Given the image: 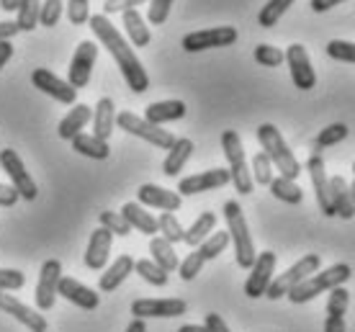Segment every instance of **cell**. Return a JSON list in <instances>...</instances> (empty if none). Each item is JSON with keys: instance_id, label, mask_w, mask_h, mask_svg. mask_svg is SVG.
<instances>
[{"instance_id": "cell-1", "label": "cell", "mask_w": 355, "mask_h": 332, "mask_svg": "<svg viewBox=\"0 0 355 332\" xmlns=\"http://www.w3.org/2000/svg\"><path fill=\"white\" fill-rule=\"evenodd\" d=\"M88 24H90V28H93V34H96L98 42L106 46L108 54L116 60L119 70H121V75H124L126 85H129L134 93L150 90V75H147V70L142 67L139 57L134 54L132 44H129V42L124 39V34L108 21V16L96 13V16H90Z\"/></svg>"}, {"instance_id": "cell-43", "label": "cell", "mask_w": 355, "mask_h": 332, "mask_svg": "<svg viewBox=\"0 0 355 332\" xmlns=\"http://www.w3.org/2000/svg\"><path fill=\"white\" fill-rule=\"evenodd\" d=\"M255 62L263 64V67H281L286 62V54L278 46L258 44L255 46Z\"/></svg>"}, {"instance_id": "cell-44", "label": "cell", "mask_w": 355, "mask_h": 332, "mask_svg": "<svg viewBox=\"0 0 355 332\" xmlns=\"http://www.w3.org/2000/svg\"><path fill=\"white\" fill-rule=\"evenodd\" d=\"M327 54L338 62L355 64V42H343V39H332L327 44Z\"/></svg>"}, {"instance_id": "cell-32", "label": "cell", "mask_w": 355, "mask_h": 332, "mask_svg": "<svg viewBox=\"0 0 355 332\" xmlns=\"http://www.w3.org/2000/svg\"><path fill=\"white\" fill-rule=\"evenodd\" d=\"M214 229H216V216H214L211 211H204V214L198 216L193 225L186 229V234H183V243H186L188 247H193V250H196V247L204 243V240L214 232Z\"/></svg>"}, {"instance_id": "cell-19", "label": "cell", "mask_w": 355, "mask_h": 332, "mask_svg": "<svg viewBox=\"0 0 355 332\" xmlns=\"http://www.w3.org/2000/svg\"><path fill=\"white\" fill-rule=\"evenodd\" d=\"M57 294H62V299H67L70 304L80 306L85 312H93L101 304V294L93 291L90 286H83L80 281L75 279H60V286H57Z\"/></svg>"}, {"instance_id": "cell-53", "label": "cell", "mask_w": 355, "mask_h": 332, "mask_svg": "<svg viewBox=\"0 0 355 332\" xmlns=\"http://www.w3.org/2000/svg\"><path fill=\"white\" fill-rule=\"evenodd\" d=\"M206 330L209 332H230V327H227V322H224L219 315H206Z\"/></svg>"}, {"instance_id": "cell-48", "label": "cell", "mask_w": 355, "mask_h": 332, "mask_svg": "<svg viewBox=\"0 0 355 332\" xmlns=\"http://www.w3.org/2000/svg\"><path fill=\"white\" fill-rule=\"evenodd\" d=\"M204 258H201V252L193 250L191 255H188L186 261L178 265V270H180V279L183 281H193L198 273H201V268H204Z\"/></svg>"}, {"instance_id": "cell-6", "label": "cell", "mask_w": 355, "mask_h": 332, "mask_svg": "<svg viewBox=\"0 0 355 332\" xmlns=\"http://www.w3.org/2000/svg\"><path fill=\"white\" fill-rule=\"evenodd\" d=\"M320 265H322V258L317 255V252H309V255L299 258V261L293 263V265L286 270V273H281V276H275V279L270 281V286H268L266 297L273 299V302H275V299L286 297V294H288L293 286H299L304 279L314 276V273L320 270Z\"/></svg>"}, {"instance_id": "cell-61", "label": "cell", "mask_w": 355, "mask_h": 332, "mask_svg": "<svg viewBox=\"0 0 355 332\" xmlns=\"http://www.w3.org/2000/svg\"><path fill=\"white\" fill-rule=\"evenodd\" d=\"M353 173H355V162H353Z\"/></svg>"}, {"instance_id": "cell-54", "label": "cell", "mask_w": 355, "mask_h": 332, "mask_svg": "<svg viewBox=\"0 0 355 332\" xmlns=\"http://www.w3.org/2000/svg\"><path fill=\"white\" fill-rule=\"evenodd\" d=\"M340 3H345V0H311L309 6H311V10H314V13H324V10L340 6Z\"/></svg>"}, {"instance_id": "cell-52", "label": "cell", "mask_w": 355, "mask_h": 332, "mask_svg": "<svg viewBox=\"0 0 355 332\" xmlns=\"http://www.w3.org/2000/svg\"><path fill=\"white\" fill-rule=\"evenodd\" d=\"M18 31H21V28H18L16 21H0V42H10Z\"/></svg>"}, {"instance_id": "cell-14", "label": "cell", "mask_w": 355, "mask_h": 332, "mask_svg": "<svg viewBox=\"0 0 355 332\" xmlns=\"http://www.w3.org/2000/svg\"><path fill=\"white\" fill-rule=\"evenodd\" d=\"M286 54V62H288V70H291V80L299 90H311L317 85V72L311 67L309 52L304 44H291Z\"/></svg>"}, {"instance_id": "cell-23", "label": "cell", "mask_w": 355, "mask_h": 332, "mask_svg": "<svg viewBox=\"0 0 355 332\" xmlns=\"http://www.w3.org/2000/svg\"><path fill=\"white\" fill-rule=\"evenodd\" d=\"M183 116H186V103L183 101H157V103H150L147 111H144V121H150L155 126L178 121Z\"/></svg>"}, {"instance_id": "cell-58", "label": "cell", "mask_w": 355, "mask_h": 332, "mask_svg": "<svg viewBox=\"0 0 355 332\" xmlns=\"http://www.w3.org/2000/svg\"><path fill=\"white\" fill-rule=\"evenodd\" d=\"M126 332H147V324H144V320H132V324L126 327Z\"/></svg>"}, {"instance_id": "cell-27", "label": "cell", "mask_w": 355, "mask_h": 332, "mask_svg": "<svg viewBox=\"0 0 355 332\" xmlns=\"http://www.w3.org/2000/svg\"><path fill=\"white\" fill-rule=\"evenodd\" d=\"M191 155H193V142L186 139V137L175 139V144L168 150V157L162 162V173L170 175V178H175L178 173L186 168V162L191 160Z\"/></svg>"}, {"instance_id": "cell-18", "label": "cell", "mask_w": 355, "mask_h": 332, "mask_svg": "<svg viewBox=\"0 0 355 332\" xmlns=\"http://www.w3.org/2000/svg\"><path fill=\"white\" fill-rule=\"evenodd\" d=\"M137 198L142 207L160 209V211H178L180 204H183V196L178 191H168L162 186H155V183H144L137 191Z\"/></svg>"}, {"instance_id": "cell-51", "label": "cell", "mask_w": 355, "mask_h": 332, "mask_svg": "<svg viewBox=\"0 0 355 332\" xmlns=\"http://www.w3.org/2000/svg\"><path fill=\"white\" fill-rule=\"evenodd\" d=\"M18 191L13 186H6V183H0V207H16L18 204Z\"/></svg>"}, {"instance_id": "cell-17", "label": "cell", "mask_w": 355, "mask_h": 332, "mask_svg": "<svg viewBox=\"0 0 355 332\" xmlns=\"http://www.w3.org/2000/svg\"><path fill=\"white\" fill-rule=\"evenodd\" d=\"M306 171L311 175V186H314V196H317V204H320L322 214L335 216V209H332V198H329V178L327 171H324V160H322L320 152H314L306 160Z\"/></svg>"}, {"instance_id": "cell-39", "label": "cell", "mask_w": 355, "mask_h": 332, "mask_svg": "<svg viewBox=\"0 0 355 332\" xmlns=\"http://www.w3.org/2000/svg\"><path fill=\"white\" fill-rule=\"evenodd\" d=\"M345 137H347V126L345 124H329V126H324V129H322L320 134H317V139H314V150L320 152V150L335 147V144H340Z\"/></svg>"}, {"instance_id": "cell-29", "label": "cell", "mask_w": 355, "mask_h": 332, "mask_svg": "<svg viewBox=\"0 0 355 332\" xmlns=\"http://www.w3.org/2000/svg\"><path fill=\"white\" fill-rule=\"evenodd\" d=\"M124 31L129 36L132 46H147L152 42L150 26L144 24L139 10H124Z\"/></svg>"}, {"instance_id": "cell-21", "label": "cell", "mask_w": 355, "mask_h": 332, "mask_svg": "<svg viewBox=\"0 0 355 332\" xmlns=\"http://www.w3.org/2000/svg\"><path fill=\"white\" fill-rule=\"evenodd\" d=\"M0 312L10 315L13 320L28 327L31 332H46V320L42 315H36L31 306L21 304L18 299H13L10 294H0Z\"/></svg>"}, {"instance_id": "cell-41", "label": "cell", "mask_w": 355, "mask_h": 332, "mask_svg": "<svg viewBox=\"0 0 355 332\" xmlns=\"http://www.w3.org/2000/svg\"><path fill=\"white\" fill-rule=\"evenodd\" d=\"M101 227L103 229H108L111 234H119V237H126V234H132V227H129V222H126L124 216H121V211H101Z\"/></svg>"}, {"instance_id": "cell-46", "label": "cell", "mask_w": 355, "mask_h": 332, "mask_svg": "<svg viewBox=\"0 0 355 332\" xmlns=\"http://www.w3.org/2000/svg\"><path fill=\"white\" fill-rule=\"evenodd\" d=\"M67 18L72 26H83L90 21V0H67Z\"/></svg>"}, {"instance_id": "cell-12", "label": "cell", "mask_w": 355, "mask_h": 332, "mask_svg": "<svg viewBox=\"0 0 355 332\" xmlns=\"http://www.w3.org/2000/svg\"><path fill=\"white\" fill-rule=\"evenodd\" d=\"M275 252L266 250L260 252L255 263H252V268H250V276L245 281V294L250 299H260L266 297L268 286H270V281H273V273H275Z\"/></svg>"}, {"instance_id": "cell-11", "label": "cell", "mask_w": 355, "mask_h": 332, "mask_svg": "<svg viewBox=\"0 0 355 332\" xmlns=\"http://www.w3.org/2000/svg\"><path fill=\"white\" fill-rule=\"evenodd\" d=\"M98 60V44L96 42H80L75 54H72V62H70V70H67V82H70L75 90L85 88L90 82V75H93V64Z\"/></svg>"}, {"instance_id": "cell-10", "label": "cell", "mask_w": 355, "mask_h": 332, "mask_svg": "<svg viewBox=\"0 0 355 332\" xmlns=\"http://www.w3.org/2000/svg\"><path fill=\"white\" fill-rule=\"evenodd\" d=\"M188 304L183 299H137L132 304L134 320H173L186 315Z\"/></svg>"}, {"instance_id": "cell-13", "label": "cell", "mask_w": 355, "mask_h": 332, "mask_svg": "<svg viewBox=\"0 0 355 332\" xmlns=\"http://www.w3.org/2000/svg\"><path fill=\"white\" fill-rule=\"evenodd\" d=\"M60 279H62V263L57 258H49V261L42 265L39 270V283H36V306L39 309H52L54 302H57V286H60Z\"/></svg>"}, {"instance_id": "cell-47", "label": "cell", "mask_w": 355, "mask_h": 332, "mask_svg": "<svg viewBox=\"0 0 355 332\" xmlns=\"http://www.w3.org/2000/svg\"><path fill=\"white\" fill-rule=\"evenodd\" d=\"M175 0H150V10H147V21L152 26H162L170 16V8H173Z\"/></svg>"}, {"instance_id": "cell-5", "label": "cell", "mask_w": 355, "mask_h": 332, "mask_svg": "<svg viewBox=\"0 0 355 332\" xmlns=\"http://www.w3.org/2000/svg\"><path fill=\"white\" fill-rule=\"evenodd\" d=\"M222 152L227 157V171H230V178L234 183V191L240 196H248L252 193V175L248 171V160H245V147H242V139L234 129H227L222 134Z\"/></svg>"}, {"instance_id": "cell-37", "label": "cell", "mask_w": 355, "mask_h": 332, "mask_svg": "<svg viewBox=\"0 0 355 332\" xmlns=\"http://www.w3.org/2000/svg\"><path fill=\"white\" fill-rule=\"evenodd\" d=\"M134 273H139L142 276V281H147L150 286H168V273L157 265V263L152 261H134Z\"/></svg>"}, {"instance_id": "cell-28", "label": "cell", "mask_w": 355, "mask_h": 332, "mask_svg": "<svg viewBox=\"0 0 355 332\" xmlns=\"http://www.w3.org/2000/svg\"><path fill=\"white\" fill-rule=\"evenodd\" d=\"M121 216H124L126 222H129V227L137 229V232L150 234V237H155V234L160 232V229H157V219H155L150 211H144L142 204H124Z\"/></svg>"}, {"instance_id": "cell-33", "label": "cell", "mask_w": 355, "mask_h": 332, "mask_svg": "<svg viewBox=\"0 0 355 332\" xmlns=\"http://www.w3.org/2000/svg\"><path fill=\"white\" fill-rule=\"evenodd\" d=\"M270 193H273L278 201H284V204H291V207H296V204H302L304 198V191L296 186V180H288L284 178V175H278V178L270 180Z\"/></svg>"}, {"instance_id": "cell-36", "label": "cell", "mask_w": 355, "mask_h": 332, "mask_svg": "<svg viewBox=\"0 0 355 332\" xmlns=\"http://www.w3.org/2000/svg\"><path fill=\"white\" fill-rule=\"evenodd\" d=\"M227 245H230V232H211L196 250L201 252L204 261H214V258H219L227 250Z\"/></svg>"}, {"instance_id": "cell-50", "label": "cell", "mask_w": 355, "mask_h": 332, "mask_svg": "<svg viewBox=\"0 0 355 332\" xmlns=\"http://www.w3.org/2000/svg\"><path fill=\"white\" fill-rule=\"evenodd\" d=\"M150 0H106L103 10L106 13H124V10H137V6H144Z\"/></svg>"}, {"instance_id": "cell-15", "label": "cell", "mask_w": 355, "mask_h": 332, "mask_svg": "<svg viewBox=\"0 0 355 332\" xmlns=\"http://www.w3.org/2000/svg\"><path fill=\"white\" fill-rule=\"evenodd\" d=\"M31 82H34V88H39L42 93H46L49 98L60 101V103L75 106V101H78V90L72 88L67 80L57 78L54 72L44 70V67H36V70L31 72Z\"/></svg>"}, {"instance_id": "cell-38", "label": "cell", "mask_w": 355, "mask_h": 332, "mask_svg": "<svg viewBox=\"0 0 355 332\" xmlns=\"http://www.w3.org/2000/svg\"><path fill=\"white\" fill-rule=\"evenodd\" d=\"M157 229H160V237H165L170 245L175 243H183V234H186V229L180 227V222L175 219V214L173 211H162L160 219H157Z\"/></svg>"}, {"instance_id": "cell-55", "label": "cell", "mask_w": 355, "mask_h": 332, "mask_svg": "<svg viewBox=\"0 0 355 332\" xmlns=\"http://www.w3.org/2000/svg\"><path fill=\"white\" fill-rule=\"evenodd\" d=\"M324 332H345V317H327Z\"/></svg>"}, {"instance_id": "cell-24", "label": "cell", "mask_w": 355, "mask_h": 332, "mask_svg": "<svg viewBox=\"0 0 355 332\" xmlns=\"http://www.w3.org/2000/svg\"><path fill=\"white\" fill-rule=\"evenodd\" d=\"M93 134L98 137V139H103V142H108V137H111V132H114L116 126V106H114V98H101L96 103V108H93Z\"/></svg>"}, {"instance_id": "cell-9", "label": "cell", "mask_w": 355, "mask_h": 332, "mask_svg": "<svg viewBox=\"0 0 355 332\" xmlns=\"http://www.w3.org/2000/svg\"><path fill=\"white\" fill-rule=\"evenodd\" d=\"M237 42V28L234 26H214L204 31H191L183 36V49L186 52H204V49H222Z\"/></svg>"}, {"instance_id": "cell-4", "label": "cell", "mask_w": 355, "mask_h": 332, "mask_svg": "<svg viewBox=\"0 0 355 332\" xmlns=\"http://www.w3.org/2000/svg\"><path fill=\"white\" fill-rule=\"evenodd\" d=\"M258 142L263 147V152L268 155V160L275 165V171L281 173L284 178L296 180L302 175V165L296 160V155L288 150V144L284 142L281 132L273 124H260L258 126Z\"/></svg>"}, {"instance_id": "cell-59", "label": "cell", "mask_w": 355, "mask_h": 332, "mask_svg": "<svg viewBox=\"0 0 355 332\" xmlns=\"http://www.w3.org/2000/svg\"><path fill=\"white\" fill-rule=\"evenodd\" d=\"M178 332H209V330H206V324H183Z\"/></svg>"}, {"instance_id": "cell-60", "label": "cell", "mask_w": 355, "mask_h": 332, "mask_svg": "<svg viewBox=\"0 0 355 332\" xmlns=\"http://www.w3.org/2000/svg\"><path fill=\"white\" fill-rule=\"evenodd\" d=\"M347 186H350V198H353V207H355V180L353 183H347Z\"/></svg>"}, {"instance_id": "cell-25", "label": "cell", "mask_w": 355, "mask_h": 332, "mask_svg": "<svg viewBox=\"0 0 355 332\" xmlns=\"http://www.w3.org/2000/svg\"><path fill=\"white\" fill-rule=\"evenodd\" d=\"M329 198H332L335 216H340V219H353L355 207H353V198H350V186H347V180L343 175L329 178Z\"/></svg>"}, {"instance_id": "cell-31", "label": "cell", "mask_w": 355, "mask_h": 332, "mask_svg": "<svg viewBox=\"0 0 355 332\" xmlns=\"http://www.w3.org/2000/svg\"><path fill=\"white\" fill-rule=\"evenodd\" d=\"M72 150H75V152H80V155H85V157H90V160H106L108 155H111V147H108V142L98 139L96 134H83V132L72 139Z\"/></svg>"}, {"instance_id": "cell-57", "label": "cell", "mask_w": 355, "mask_h": 332, "mask_svg": "<svg viewBox=\"0 0 355 332\" xmlns=\"http://www.w3.org/2000/svg\"><path fill=\"white\" fill-rule=\"evenodd\" d=\"M18 6H21V0H0V8L8 10V13H16Z\"/></svg>"}, {"instance_id": "cell-35", "label": "cell", "mask_w": 355, "mask_h": 332, "mask_svg": "<svg viewBox=\"0 0 355 332\" xmlns=\"http://www.w3.org/2000/svg\"><path fill=\"white\" fill-rule=\"evenodd\" d=\"M291 6H293V0H268L258 13V24L263 28H273Z\"/></svg>"}, {"instance_id": "cell-3", "label": "cell", "mask_w": 355, "mask_h": 332, "mask_svg": "<svg viewBox=\"0 0 355 332\" xmlns=\"http://www.w3.org/2000/svg\"><path fill=\"white\" fill-rule=\"evenodd\" d=\"M224 219H227V232H230V243H234V258L237 265L245 270L252 268V263L258 258L255 245H252V234H250L248 219L242 214V207L237 201H227L224 204Z\"/></svg>"}, {"instance_id": "cell-30", "label": "cell", "mask_w": 355, "mask_h": 332, "mask_svg": "<svg viewBox=\"0 0 355 332\" xmlns=\"http://www.w3.org/2000/svg\"><path fill=\"white\" fill-rule=\"evenodd\" d=\"M150 252H152V263H157L165 273H173V270H178V265H180L175 247H173L165 237H152Z\"/></svg>"}, {"instance_id": "cell-8", "label": "cell", "mask_w": 355, "mask_h": 332, "mask_svg": "<svg viewBox=\"0 0 355 332\" xmlns=\"http://www.w3.org/2000/svg\"><path fill=\"white\" fill-rule=\"evenodd\" d=\"M0 168L6 171V175L10 178V186L18 191V196L26 198V201H34L39 196V186L36 180L28 175L26 165L21 160V155L16 150H0Z\"/></svg>"}, {"instance_id": "cell-20", "label": "cell", "mask_w": 355, "mask_h": 332, "mask_svg": "<svg viewBox=\"0 0 355 332\" xmlns=\"http://www.w3.org/2000/svg\"><path fill=\"white\" fill-rule=\"evenodd\" d=\"M111 243H114V234L108 232V229H103V227H98L96 232L90 234L85 255H83V261H85V265H88L90 270L106 268L108 252H111Z\"/></svg>"}, {"instance_id": "cell-49", "label": "cell", "mask_w": 355, "mask_h": 332, "mask_svg": "<svg viewBox=\"0 0 355 332\" xmlns=\"http://www.w3.org/2000/svg\"><path fill=\"white\" fill-rule=\"evenodd\" d=\"M26 283V276L16 268H0V291H18Z\"/></svg>"}, {"instance_id": "cell-40", "label": "cell", "mask_w": 355, "mask_h": 332, "mask_svg": "<svg viewBox=\"0 0 355 332\" xmlns=\"http://www.w3.org/2000/svg\"><path fill=\"white\" fill-rule=\"evenodd\" d=\"M252 183H260V186H270V180H273V162L268 160L266 152H258L252 157Z\"/></svg>"}, {"instance_id": "cell-42", "label": "cell", "mask_w": 355, "mask_h": 332, "mask_svg": "<svg viewBox=\"0 0 355 332\" xmlns=\"http://www.w3.org/2000/svg\"><path fill=\"white\" fill-rule=\"evenodd\" d=\"M347 306H350V291L345 286L332 288L327 299V317H345Z\"/></svg>"}, {"instance_id": "cell-2", "label": "cell", "mask_w": 355, "mask_h": 332, "mask_svg": "<svg viewBox=\"0 0 355 332\" xmlns=\"http://www.w3.org/2000/svg\"><path fill=\"white\" fill-rule=\"evenodd\" d=\"M350 276H353L350 265H347V263H338V265H332V268L317 270L314 276L304 279L302 283H299V286H293L286 297H288L291 304H306V302L317 299L320 294H324V291L345 286L347 281H350Z\"/></svg>"}, {"instance_id": "cell-7", "label": "cell", "mask_w": 355, "mask_h": 332, "mask_svg": "<svg viewBox=\"0 0 355 332\" xmlns=\"http://www.w3.org/2000/svg\"><path fill=\"white\" fill-rule=\"evenodd\" d=\"M116 124L121 126L124 132L139 137V139L150 142L152 147H160V150H170L178 139V137L170 134L168 129H160V126L150 124V121H144L142 116H137V114H132V111H121V114L116 116Z\"/></svg>"}, {"instance_id": "cell-56", "label": "cell", "mask_w": 355, "mask_h": 332, "mask_svg": "<svg viewBox=\"0 0 355 332\" xmlns=\"http://www.w3.org/2000/svg\"><path fill=\"white\" fill-rule=\"evenodd\" d=\"M10 57H13V44L10 42H0V70L8 64Z\"/></svg>"}, {"instance_id": "cell-16", "label": "cell", "mask_w": 355, "mask_h": 332, "mask_svg": "<svg viewBox=\"0 0 355 332\" xmlns=\"http://www.w3.org/2000/svg\"><path fill=\"white\" fill-rule=\"evenodd\" d=\"M227 183H232L230 171H227V168H214V171L196 173V175L180 178V183H178V193H180V196H193V193H206V191L224 189Z\"/></svg>"}, {"instance_id": "cell-26", "label": "cell", "mask_w": 355, "mask_h": 332, "mask_svg": "<svg viewBox=\"0 0 355 332\" xmlns=\"http://www.w3.org/2000/svg\"><path fill=\"white\" fill-rule=\"evenodd\" d=\"M90 119H93V108L85 106V103H75V106L70 108V114L60 121V139H75V137L80 134L83 129H85V124H88Z\"/></svg>"}, {"instance_id": "cell-45", "label": "cell", "mask_w": 355, "mask_h": 332, "mask_svg": "<svg viewBox=\"0 0 355 332\" xmlns=\"http://www.w3.org/2000/svg\"><path fill=\"white\" fill-rule=\"evenodd\" d=\"M60 18H62V0H44L42 3V13H39V24L52 28L60 24Z\"/></svg>"}, {"instance_id": "cell-34", "label": "cell", "mask_w": 355, "mask_h": 332, "mask_svg": "<svg viewBox=\"0 0 355 332\" xmlns=\"http://www.w3.org/2000/svg\"><path fill=\"white\" fill-rule=\"evenodd\" d=\"M39 13H42V0H21L16 10V24L21 31H34L39 26Z\"/></svg>"}, {"instance_id": "cell-22", "label": "cell", "mask_w": 355, "mask_h": 332, "mask_svg": "<svg viewBox=\"0 0 355 332\" xmlns=\"http://www.w3.org/2000/svg\"><path fill=\"white\" fill-rule=\"evenodd\" d=\"M134 273V258L132 255H121V258H116L114 265L106 268L101 273V281H98V291H103V294H111L116 288L121 286L129 276Z\"/></svg>"}]
</instances>
